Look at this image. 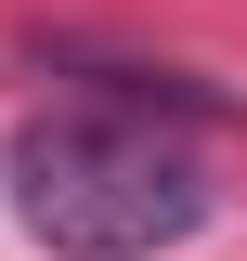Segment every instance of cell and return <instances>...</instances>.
<instances>
[{
	"label": "cell",
	"mask_w": 247,
	"mask_h": 261,
	"mask_svg": "<svg viewBox=\"0 0 247 261\" xmlns=\"http://www.w3.org/2000/svg\"><path fill=\"white\" fill-rule=\"evenodd\" d=\"M208 209H221L208 157L130 92L52 105L13 130V222L52 261H156L182 235H208Z\"/></svg>",
	"instance_id": "6da1fadb"
}]
</instances>
